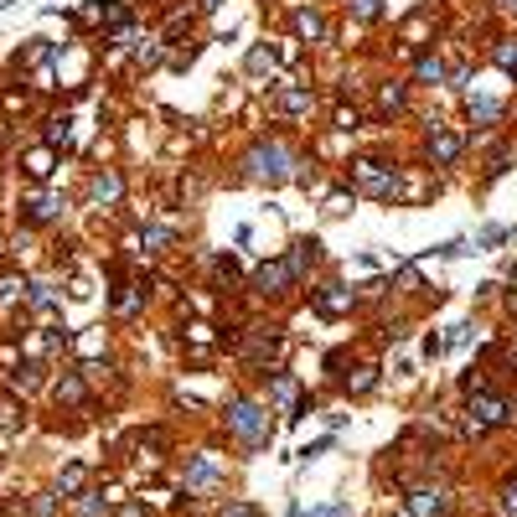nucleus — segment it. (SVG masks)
<instances>
[{
	"label": "nucleus",
	"mask_w": 517,
	"mask_h": 517,
	"mask_svg": "<svg viewBox=\"0 0 517 517\" xmlns=\"http://www.w3.org/2000/svg\"><path fill=\"white\" fill-rule=\"evenodd\" d=\"M352 176H357V186L372 192V197H394V192H398V171H394V166H383V161H357V166H352Z\"/></svg>",
	"instance_id": "3"
},
{
	"label": "nucleus",
	"mask_w": 517,
	"mask_h": 517,
	"mask_svg": "<svg viewBox=\"0 0 517 517\" xmlns=\"http://www.w3.org/2000/svg\"><path fill=\"white\" fill-rule=\"evenodd\" d=\"M228 429L244 440V445H264L270 440V409L264 403H254V398H233L228 403Z\"/></svg>",
	"instance_id": "1"
},
{
	"label": "nucleus",
	"mask_w": 517,
	"mask_h": 517,
	"mask_svg": "<svg viewBox=\"0 0 517 517\" xmlns=\"http://www.w3.org/2000/svg\"><path fill=\"white\" fill-rule=\"evenodd\" d=\"M316 305H321L326 316H336V310H347V305H352V290H341V285H332V290H321V295H316Z\"/></svg>",
	"instance_id": "9"
},
{
	"label": "nucleus",
	"mask_w": 517,
	"mask_h": 517,
	"mask_svg": "<svg viewBox=\"0 0 517 517\" xmlns=\"http://www.w3.org/2000/svg\"><path fill=\"white\" fill-rule=\"evenodd\" d=\"M497 62H502L507 73H517V42H502V47H497Z\"/></svg>",
	"instance_id": "15"
},
{
	"label": "nucleus",
	"mask_w": 517,
	"mask_h": 517,
	"mask_svg": "<svg viewBox=\"0 0 517 517\" xmlns=\"http://www.w3.org/2000/svg\"><path fill=\"white\" fill-rule=\"evenodd\" d=\"M93 197H98V202H114V197H120V176H114V171L93 176Z\"/></svg>",
	"instance_id": "11"
},
{
	"label": "nucleus",
	"mask_w": 517,
	"mask_h": 517,
	"mask_svg": "<svg viewBox=\"0 0 517 517\" xmlns=\"http://www.w3.org/2000/svg\"><path fill=\"white\" fill-rule=\"evenodd\" d=\"M223 517H259V507H254V502H228Z\"/></svg>",
	"instance_id": "18"
},
{
	"label": "nucleus",
	"mask_w": 517,
	"mask_h": 517,
	"mask_svg": "<svg viewBox=\"0 0 517 517\" xmlns=\"http://www.w3.org/2000/svg\"><path fill=\"white\" fill-rule=\"evenodd\" d=\"M120 517H145V513H140V507H124V513Z\"/></svg>",
	"instance_id": "25"
},
{
	"label": "nucleus",
	"mask_w": 517,
	"mask_h": 517,
	"mask_svg": "<svg viewBox=\"0 0 517 517\" xmlns=\"http://www.w3.org/2000/svg\"><path fill=\"white\" fill-rule=\"evenodd\" d=\"M471 419H476V429H491V425H507L513 414H507V403H502V398L482 394V398H471Z\"/></svg>",
	"instance_id": "5"
},
{
	"label": "nucleus",
	"mask_w": 517,
	"mask_h": 517,
	"mask_svg": "<svg viewBox=\"0 0 517 517\" xmlns=\"http://www.w3.org/2000/svg\"><path fill=\"white\" fill-rule=\"evenodd\" d=\"M270 47H254V52H248V73H264V67H270Z\"/></svg>",
	"instance_id": "16"
},
{
	"label": "nucleus",
	"mask_w": 517,
	"mask_h": 517,
	"mask_svg": "<svg viewBox=\"0 0 517 517\" xmlns=\"http://www.w3.org/2000/svg\"><path fill=\"white\" fill-rule=\"evenodd\" d=\"M31 513H36V517H52V497H42V502H36Z\"/></svg>",
	"instance_id": "24"
},
{
	"label": "nucleus",
	"mask_w": 517,
	"mask_h": 517,
	"mask_svg": "<svg viewBox=\"0 0 517 517\" xmlns=\"http://www.w3.org/2000/svg\"><path fill=\"white\" fill-rule=\"evenodd\" d=\"M409 513H414V517H440V513H445V497H440V491H414Z\"/></svg>",
	"instance_id": "7"
},
{
	"label": "nucleus",
	"mask_w": 517,
	"mask_h": 517,
	"mask_svg": "<svg viewBox=\"0 0 517 517\" xmlns=\"http://www.w3.org/2000/svg\"><path fill=\"white\" fill-rule=\"evenodd\" d=\"M244 166H248V176H259V182L279 186L285 176H290V166H295V161H290V151H285L279 140H270V145H254Z\"/></svg>",
	"instance_id": "2"
},
{
	"label": "nucleus",
	"mask_w": 517,
	"mask_h": 517,
	"mask_svg": "<svg viewBox=\"0 0 517 517\" xmlns=\"http://www.w3.org/2000/svg\"><path fill=\"white\" fill-rule=\"evenodd\" d=\"M497 114H502V109H497L491 98H482V104H471V120H482V124H491Z\"/></svg>",
	"instance_id": "14"
},
{
	"label": "nucleus",
	"mask_w": 517,
	"mask_h": 517,
	"mask_svg": "<svg viewBox=\"0 0 517 517\" xmlns=\"http://www.w3.org/2000/svg\"><path fill=\"white\" fill-rule=\"evenodd\" d=\"M145 244H151V248H166V244H171V233H166V228H151V233H145Z\"/></svg>",
	"instance_id": "22"
},
{
	"label": "nucleus",
	"mask_w": 517,
	"mask_h": 517,
	"mask_svg": "<svg viewBox=\"0 0 517 517\" xmlns=\"http://www.w3.org/2000/svg\"><path fill=\"white\" fill-rule=\"evenodd\" d=\"M419 78H435V83H440V78H445V67H440V58H425V62H419Z\"/></svg>",
	"instance_id": "19"
},
{
	"label": "nucleus",
	"mask_w": 517,
	"mask_h": 517,
	"mask_svg": "<svg viewBox=\"0 0 517 517\" xmlns=\"http://www.w3.org/2000/svg\"><path fill=\"white\" fill-rule=\"evenodd\" d=\"M429 155H435L440 166H450V161L460 155V140L456 135H435V140H429Z\"/></svg>",
	"instance_id": "10"
},
{
	"label": "nucleus",
	"mask_w": 517,
	"mask_h": 517,
	"mask_svg": "<svg viewBox=\"0 0 517 517\" xmlns=\"http://www.w3.org/2000/svg\"><path fill=\"white\" fill-rule=\"evenodd\" d=\"M78 398H83V383H78V378L58 383V403H78Z\"/></svg>",
	"instance_id": "13"
},
{
	"label": "nucleus",
	"mask_w": 517,
	"mask_h": 517,
	"mask_svg": "<svg viewBox=\"0 0 517 517\" xmlns=\"http://www.w3.org/2000/svg\"><path fill=\"white\" fill-rule=\"evenodd\" d=\"M301 31L305 36H321V16H301Z\"/></svg>",
	"instance_id": "23"
},
{
	"label": "nucleus",
	"mask_w": 517,
	"mask_h": 517,
	"mask_svg": "<svg viewBox=\"0 0 517 517\" xmlns=\"http://www.w3.org/2000/svg\"><path fill=\"white\" fill-rule=\"evenodd\" d=\"M31 305H52V285H31Z\"/></svg>",
	"instance_id": "20"
},
{
	"label": "nucleus",
	"mask_w": 517,
	"mask_h": 517,
	"mask_svg": "<svg viewBox=\"0 0 517 517\" xmlns=\"http://www.w3.org/2000/svg\"><path fill=\"white\" fill-rule=\"evenodd\" d=\"M295 279H301V270H295L290 259H274V264L259 270V290H264V295H285V285H295Z\"/></svg>",
	"instance_id": "4"
},
{
	"label": "nucleus",
	"mask_w": 517,
	"mask_h": 517,
	"mask_svg": "<svg viewBox=\"0 0 517 517\" xmlns=\"http://www.w3.org/2000/svg\"><path fill=\"white\" fill-rule=\"evenodd\" d=\"M83 482H89V471H83V466H73V471L62 476V491H78V487H83Z\"/></svg>",
	"instance_id": "17"
},
{
	"label": "nucleus",
	"mask_w": 517,
	"mask_h": 517,
	"mask_svg": "<svg viewBox=\"0 0 517 517\" xmlns=\"http://www.w3.org/2000/svg\"><path fill=\"white\" fill-rule=\"evenodd\" d=\"M270 394H274V403H285V409H295V398H301V388H295V378H285V372H274V378H270Z\"/></svg>",
	"instance_id": "8"
},
{
	"label": "nucleus",
	"mask_w": 517,
	"mask_h": 517,
	"mask_svg": "<svg viewBox=\"0 0 517 517\" xmlns=\"http://www.w3.org/2000/svg\"><path fill=\"white\" fill-rule=\"evenodd\" d=\"M186 487H192V491L217 487V460L213 456H197V460H192V466H186Z\"/></svg>",
	"instance_id": "6"
},
{
	"label": "nucleus",
	"mask_w": 517,
	"mask_h": 517,
	"mask_svg": "<svg viewBox=\"0 0 517 517\" xmlns=\"http://www.w3.org/2000/svg\"><path fill=\"white\" fill-rule=\"evenodd\" d=\"M279 109H285V114H301V109H310V93L285 89V93H279Z\"/></svg>",
	"instance_id": "12"
},
{
	"label": "nucleus",
	"mask_w": 517,
	"mask_h": 517,
	"mask_svg": "<svg viewBox=\"0 0 517 517\" xmlns=\"http://www.w3.org/2000/svg\"><path fill=\"white\" fill-rule=\"evenodd\" d=\"M352 11H357L363 21H372V16H378V0H352Z\"/></svg>",
	"instance_id": "21"
}]
</instances>
